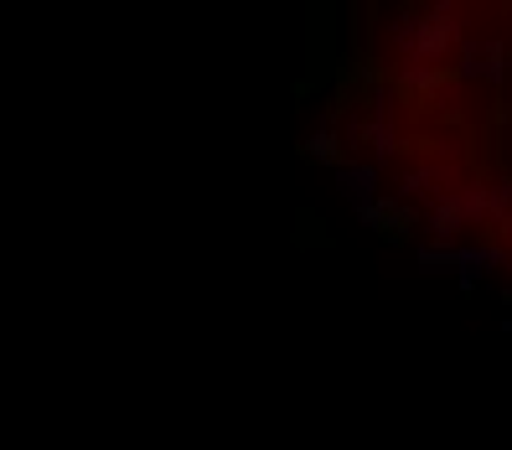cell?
<instances>
[{
	"label": "cell",
	"mask_w": 512,
	"mask_h": 450,
	"mask_svg": "<svg viewBox=\"0 0 512 450\" xmlns=\"http://www.w3.org/2000/svg\"><path fill=\"white\" fill-rule=\"evenodd\" d=\"M388 37L399 47V68H440L450 47L466 42V6L461 0H435L430 11H404Z\"/></svg>",
	"instance_id": "cell-1"
},
{
	"label": "cell",
	"mask_w": 512,
	"mask_h": 450,
	"mask_svg": "<svg viewBox=\"0 0 512 450\" xmlns=\"http://www.w3.org/2000/svg\"><path fill=\"white\" fill-rule=\"evenodd\" d=\"M456 78L461 83H492L502 88L507 83V47L497 37H466L461 42V57H456Z\"/></svg>",
	"instance_id": "cell-2"
},
{
	"label": "cell",
	"mask_w": 512,
	"mask_h": 450,
	"mask_svg": "<svg viewBox=\"0 0 512 450\" xmlns=\"http://www.w3.org/2000/svg\"><path fill=\"white\" fill-rule=\"evenodd\" d=\"M507 264H512V254L497 244H450V275H456L461 295H471L492 269H507Z\"/></svg>",
	"instance_id": "cell-3"
},
{
	"label": "cell",
	"mask_w": 512,
	"mask_h": 450,
	"mask_svg": "<svg viewBox=\"0 0 512 450\" xmlns=\"http://www.w3.org/2000/svg\"><path fill=\"white\" fill-rule=\"evenodd\" d=\"M456 187H461L456 171L435 166V161H414V166H404V176H399V197H430V207H435L445 192H456Z\"/></svg>",
	"instance_id": "cell-4"
},
{
	"label": "cell",
	"mask_w": 512,
	"mask_h": 450,
	"mask_svg": "<svg viewBox=\"0 0 512 450\" xmlns=\"http://www.w3.org/2000/svg\"><path fill=\"white\" fill-rule=\"evenodd\" d=\"M331 182H337V192H342L352 207H368V202H378L383 171H378V166H368V161H342L337 171H331Z\"/></svg>",
	"instance_id": "cell-5"
},
{
	"label": "cell",
	"mask_w": 512,
	"mask_h": 450,
	"mask_svg": "<svg viewBox=\"0 0 512 450\" xmlns=\"http://www.w3.org/2000/svg\"><path fill=\"white\" fill-rule=\"evenodd\" d=\"M300 150H306V161L337 171V166H342V130H337V125H321V130H316L306 145H300Z\"/></svg>",
	"instance_id": "cell-6"
},
{
	"label": "cell",
	"mask_w": 512,
	"mask_h": 450,
	"mask_svg": "<svg viewBox=\"0 0 512 450\" xmlns=\"http://www.w3.org/2000/svg\"><path fill=\"white\" fill-rule=\"evenodd\" d=\"M425 104H430L435 114H461V78H445Z\"/></svg>",
	"instance_id": "cell-7"
},
{
	"label": "cell",
	"mask_w": 512,
	"mask_h": 450,
	"mask_svg": "<svg viewBox=\"0 0 512 450\" xmlns=\"http://www.w3.org/2000/svg\"><path fill=\"white\" fill-rule=\"evenodd\" d=\"M497 332H502V337H512V311H507V316L497 321Z\"/></svg>",
	"instance_id": "cell-8"
}]
</instances>
